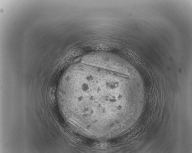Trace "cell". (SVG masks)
Returning <instances> with one entry per match:
<instances>
[{
	"mask_svg": "<svg viewBox=\"0 0 192 153\" xmlns=\"http://www.w3.org/2000/svg\"><path fill=\"white\" fill-rule=\"evenodd\" d=\"M85 60L88 64L109 70H122L132 67L130 63L122 57L107 53H91L86 55Z\"/></svg>",
	"mask_w": 192,
	"mask_h": 153,
	"instance_id": "obj_1",
	"label": "cell"
}]
</instances>
